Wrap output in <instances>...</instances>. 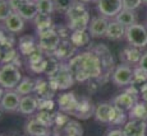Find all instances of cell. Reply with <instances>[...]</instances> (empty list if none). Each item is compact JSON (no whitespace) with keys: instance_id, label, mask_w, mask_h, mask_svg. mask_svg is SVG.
<instances>
[{"instance_id":"30bf717a","label":"cell","mask_w":147,"mask_h":136,"mask_svg":"<svg viewBox=\"0 0 147 136\" xmlns=\"http://www.w3.org/2000/svg\"><path fill=\"white\" fill-rule=\"evenodd\" d=\"M94 115H95V118L98 122L113 125L115 117H117V115H118V109L113 106V103H100L95 108Z\"/></svg>"},{"instance_id":"8fae6325","label":"cell","mask_w":147,"mask_h":136,"mask_svg":"<svg viewBox=\"0 0 147 136\" xmlns=\"http://www.w3.org/2000/svg\"><path fill=\"white\" fill-rule=\"evenodd\" d=\"M124 136H146L147 134V121L129 118L123 125Z\"/></svg>"},{"instance_id":"6da1fadb","label":"cell","mask_w":147,"mask_h":136,"mask_svg":"<svg viewBox=\"0 0 147 136\" xmlns=\"http://www.w3.org/2000/svg\"><path fill=\"white\" fill-rule=\"evenodd\" d=\"M68 69L74 76L76 81L97 79L104 73L101 60L95 51H87L73 56L68 62Z\"/></svg>"},{"instance_id":"bcb514c9","label":"cell","mask_w":147,"mask_h":136,"mask_svg":"<svg viewBox=\"0 0 147 136\" xmlns=\"http://www.w3.org/2000/svg\"><path fill=\"white\" fill-rule=\"evenodd\" d=\"M35 1H38V0H35Z\"/></svg>"},{"instance_id":"d6986e66","label":"cell","mask_w":147,"mask_h":136,"mask_svg":"<svg viewBox=\"0 0 147 136\" xmlns=\"http://www.w3.org/2000/svg\"><path fill=\"white\" fill-rule=\"evenodd\" d=\"M26 131L31 136H49L50 134L49 126L44 125L37 118H33V120L28 121L26 126Z\"/></svg>"},{"instance_id":"ac0fdd59","label":"cell","mask_w":147,"mask_h":136,"mask_svg":"<svg viewBox=\"0 0 147 136\" xmlns=\"http://www.w3.org/2000/svg\"><path fill=\"white\" fill-rule=\"evenodd\" d=\"M125 31H127V27H124L118 21L113 19V21L109 22L105 37L111 39V41H118V39H121L123 37H125Z\"/></svg>"},{"instance_id":"5bb4252c","label":"cell","mask_w":147,"mask_h":136,"mask_svg":"<svg viewBox=\"0 0 147 136\" xmlns=\"http://www.w3.org/2000/svg\"><path fill=\"white\" fill-rule=\"evenodd\" d=\"M141 57H142V52H141V49L134 46H131L129 45L128 47H125L123 51L120 52V60L123 64L127 65H138Z\"/></svg>"},{"instance_id":"7a4b0ae2","label":"cell","mask_w":147,"mask_h":136,"mask_svg":"<svg viewBox=\"0 0 147 136\" xmlns=\"http://www.w3.org/2000/svg\"><path fill=\"white\" fill-rule=\"evenodd\" d=\"M68 27L70 28L72 32L74 31H87L88 29V24L91 22V17L84 7V3L77 1L76 0L74 4L70 7V9L65 13Z\"/></svg>"},{"instance_id":"e0dca14e","label":"cell","mask_w":147,"mask_h":136,"mask_svg":"<svg viewBox=\"0 0 147 136\" xmlns=\"http://www.w3.org/2000/svg\"><path fill=\"white\" fill-rule=\"evenodd\" d=\"M58 103H59L60 111L65 113H70V115L76 111V108L78 106V101L73 93H64V94H61L58 99Z\"/></svg>"},{"instance_id":"603a6c76","label":"cell","mask_w":147,"mask_h":136,"mask_svg":"<svg viewBox=\"0 0 147 136\" xmlns=\"http://www.w3.org/2000/svg\"><path fill=\"white\" fill-rule=\"evenodd\" d=\"M92 112H95V109L92 107L91 102L88 99H82L81 102H78L77 108L72 115L76 116L77 118H88L92 115Z\"/></svg>"},{"instance_id":"ffe728a7","label":"cell","mask_w":147,"mask_h":136,"mask_svg":"<svg viewBox=\"0 0 147 136\" xmlns=\"http://www.w3.org/2000/svg\"><path fill=\"white\" fill-rule=\"evenodd\" d=\"M17 13H18L24 21H33V19L36 18V15L38 14L36 1L35 0H32V1H24L23 4L18 8Z\"/></svg>"},{"instance_id":"ee69618b","label":"cell","mask_w":147,"mask_h":136,"mask_svg":"<svg viewBox=\"0 0 147 136\" xmlns=\"http://www.w3.org/2000/svg\"><path fill=\"white\" fill-rule=\"evenodd\" d=\"M22 1H32V0H22Z\"/></svg>"},{"instance_id":"3957f363","label":"cell","mask_w":147,"mask_h":136,"mask_svg":"<svg viewBox=\"0 0 147 136\" xmlns=\"http://www.w3.org/2000/svg\"><path fill=\"white\" fill-rule=\"evenodd\" d=\"M22 80V74L19 67L13 62H5L0 66V85L4 89H16Z\"/></svg>"},{"instance_id":"52a82bcc","label":"cell","mask_w":147,"mask_h":136,"mask_svg":"<svg viewBox=\"0 0 147 136\" xmlns=\"http://www.w3.org/2000/svg\"><path fill=\"white\" fill-rule=\"evenodd\" d=\"M111 80L118 87H127L133 83V69L129 65L123 64L118 65L111 74Z\"/></svg>"},{"instance_id":"74e56055","label":"cell","mask_w":147,"mask_h":136,"mask_svg":"<svg viewBox=\"0 0 147 136\" xmlns=\"http://www.w3.org/2000/svg\"><path fill=\"white\" fill-rule=\"evenodd\" d=\"M8 1H9V5H10V8H12L13 12H17L18 8L24 3V1H22V0H8Z\"/></svg>"},{"instance_id":"277c9868","label":"cell","mask_w":147,"mask_h":136,"mask_svg":"<svg viewBox=\"0 0 147 136\" xmlns=\"http://www.w3.org/2000/svg\"><path fill=\"white\" fill-rule=\"evenodd\" d=\"M125 39L131 46L145 49L147 46V27L143 24L134 23L127 27L125 31Z\"/></svg>"},{"instance_id":"484cf974","label":"cell","mask_w":147,"mask_h":136,"mask_svg":"<svg viewBox=\"0 0 147 136\" xmlns=\"http://www.w3.org/2000/svg\"><path fill=\"white\" fill-rule=\"evenodd\" d=\"M129 118H136V120H143L147 121V103L146 102H140L134 104V107L128 112Z\"/></svg>"},{"instance_id":"7dc6e473","label":"cell","mask_w":147,"mask_h":136,"mask_svg":"<svg viewBox=\"0 0 147 136\" xmlns=\"http://www.w3.org/2000/svg\"><path fill=\"white\" fill-rule=\"evenodd\" d=\"M146 27H147V25H146Z\"/></svg>"},{"instance_id":"1f68e13d","label":"cell","mask_w":147,"mask_h":136,"mask_svg":"<svg viewBox=\"0 0 147 136\" xmlns=\"http://www.w3.org/2000/svg\"><path fill=\"white\" fill-rule=\"evenodd\" d=\"M59 67H60V65H59L58 59H56L55 56H53V57H50V59H47L46 60V66H45V71L44 73L51 78V76L59 70Z\"/></svg>"},{"instance_id":"f1b7e54d","label":"cell","mask_w":147,"mask_h":136,"mask_svg":"<svg viewBox=\"0 0 147 136\" xmlns=\"http://www.w3.org/2000/svg\"><path fill=\"white\" fill-rule=\"evenodd\" d=\"M38 13L42 14H50L51 15L53 12H55V5H54V0H38L36 1Z\"/></svg>"},{"instance_id":"d4e9b609","label":"cell","mask_w":147,"mask_h":136,"mask_svg":"<svg viewBox=\"0 0 147 136\" xmlns=\"http://www.w3.org/2000/svg\"><path fill=\"white\" fill-rule=\"evenodd\" d=\"M33 23H35V27H36V29H37V32L53 28V19H51L50 14L38 13L37 15H36V18L33 19Z\"/></svg>"},{"instance_id":"f546056e","label":"cell","mask_w":147,"mask_h":136,"mask_svg":"<svg viewBox=\"0 0 147 136\" xmlns=\"http://www.w3.org/2000/svg\"><path fill=\"white\" fill-rule=\"evenodd\" d=\"M146 81H147V71L141 66L136 65L133 67V83L132 84H141L142 85Z\"/></svg>"},{"instance_id":"4fadbf2b","label":"cell","mask_w":147,"mask_h":136,"mask_svg":"<svg viewBox=\"0 0 147 136\" xmlns=\"http://www.w3.org/2000/svg\"><path fill=\"white\" fill-rule=\"evenodd\" d=\"M21 94L17 90H7L3 95L1 101H0V107L8 112H14L19 108V103H21Z\"/></svg>"},{"instance_id":"ba28073f","label":"cell","mask_w":147,"mask_h":136,"mask_svg":"<svg viewBox=\"0 0 147 136\" xmlns=\"http://www.w3.org/2000/svg\"><path fill=\"white\" fill-rule=\"evenodd\" d=\"M138 97L140 94L136 93H131L128 90L118 94L117 97L113 99V106L120 112H129L134 107V104L138 102Z\"/></svg>"},{"instance_id":"5b68a950","label":"cell","mask_w":147,"mask_h":136,"mask_svg":"<svg viewBox=\"0 0 147 136\" xmlns=\"http://www.w3.org/2000/svg\"><path fill=\"white\" fill-rule=\"evenodd\" d=\"M38 33V45L37 46L44 51V52H54L58 46L60 45L61 38L59 32L55 28H50L46 31H41Z\"/></svg>"},{"instance_id":"83f0119b","label":"cell","mask_w":147,"mask_h":136,"mask_svg":"<svg viewBox=\"0 0 147 136\" xmlns=\"http://www.w3.org/2000/svg\"><path fill=\"white\" fill-rule=\"evenodd\" d=\"M35 89H36V83L31 78H22V80L19 81V84L16 88V90L21 95L30 94V93H32Z\"/></svg>"},{"instance_id":"7402d4cb","label":"cell","mask_w":147,"mask_h":136,"mask_svg":"<svg viewBox=\"0 0 147 136\" xmlns=\"http://www.w3.org/2000/svg\"><path fill=\"white\" fill-rule=\"evenodd\" d=\"M94 51L98 55V57H100L104 70H110L111 69L113 65H114V60H113L111 52L109 51V49H107L106 46H104V45H98Z\"/></svg>"},{"instance_id":"2e32d148","label":"cell","mask_w":147,"mask_h":136,"mask_svg":"<svg viewBox=\"0 0 147 136\" xmlns=\"http://www.w3.org/2000/svg\"><path fill=\"white\" fill-rule=\"evenodd\" d=\"M5 29L10 33H19L24 28V19L17 12H12L10 15L4 21Z\"/></svg>"},{"instance_id":"60d3db41","label":"cell","mask_w":147,"mask_h":136,"mask_svg":"<svg viewBox=\"0 0 147 136\" xmlns=\"http://www.w3.org/2000/svg\"><path fill=\"white\" fill-rule=\"evenodd\" d=\"M4 88H3L1 85H0V101H1V98H3V95H4Z\"/></svg>"},{"instance_id":"4316f807","label":"cell","mask_w":147,"mask_h":136,"mask_svg":"<svg viewBox=\"0 0 147 136\" xmlns=\"http://www.w3.org/2000/svg\"><path fill=\"white\" fill-rule=\"evenodd\" d=\"M115 21H118L119 23H121L124 27H129V25L134 24L137 21L134 10H129V9H121L120 13L115 17Z\"/></svg>"},{"instance_id":"44dd1931","label":"cell","mask_w":147,"mask_h":136,"mask_svg":"<svg viewBox=\"0 0 147 136\" xmlns=\"http://www.w3.org/2000/svg\"><path fill=\"white\" fill-rule=\"evenodd\" d=\"M38 108V101L33 95H24L21 98L18 111L22 115H32Z\"/></svg>"},{"instance_id":"8992f818","label":"cell","mask_w":147,"mask_h":136,"mask_svg":"<svg viewBox=\"0 0 147 136\" xmlns=\"http://www.w3.org/2000/svg\"><path fill=\"white\" fill-rule=\"evenodd\" d=\"M76 79L72 75L70 70L68 69V65L65 66H60L59 70L50 78V84L54 89H60V90H65L68 88H70L74 84Z\"/></svg>"},{"instance_id":"f6af8a7d","label":"cell","mask_w":147,"mask_h":136,"mask_svg":"<svg viewBox=\"0 0 147 136\" xmlns=\"http://www.w3.org/2000/svg\"><path fill=\"white\" fill-rule=\"evenodd\" d=\"M65 136H74V135H69V134H67Z\"/></svg>"},{"instance_id":"e575fe53","label":"cell","mask_w":147,"mask_h":136,"mask_svg":"<svg viewBox=\"0 0 147 136\" xmlns=\"http://www.w3.org/2000/svg\"><path fill=\"white\" fill-rule=\"evenodd\" d=\"M37 118L38 121H41L44 125H46V126L50 127V125H51L53 122H55L53 118V116L50 115V111H45V109H41V112L37 115Z\"/></svg>"},{"instance_id":"b9f144b4","label":"cell","mask_w":147,"mask_h":136,"mask_svg":"<svg viewBox=\"0 0 147 136\" xmlns=\"http://www.w3.org/2000/svg\"><path fill=\"white\" fill-rule=\"evenodd\" d=\"M77 1H81V3H91V1H95V0H77Z\"/></svg>"},{"instance_id":"d590c367","label":"cell","mask_w":147,"mask_h":136,"mask_svg":"<svg viewBox=\"0 0 147 136\" xmlns=\"http://www.w3.org/2000/svg\"><path fill=\"white\" fill-rule=\"evenodd\" d=\"M142 4V0H123V9L136 10Z\"/></svg>"},{"instance_id":"d6a6232c","label":"cell","mask_w":147,"mask_h":136,"mask_svg":"<svg viewBox=\"0 0 147 136\" xmlns=\"http://www.w3.org/2000/svg\"><path fill=\"white\" fill-rule=\"evenodd\" d=\"M76 0H54V5H55V12H61L65 14L70 9Z\"/></svg>"},{"instance_id":"9a60e30c","label":"cell","mask_w":147,"mask_h":136,"mask_svg":"<svg viewBox=\"0 0 147 136\" xmlns=\"http://www.w3.org/2000/svg\"><path fill=\"white\" fill-rule=\"evenodd\" d=\"M76 51V46L72 43L69 38L68 39H61L60 45L58 46V49L54 51V56H55L58 60H68V59L73 57V53Z\"/></svg>"},{"instance_id":"f35d334b","label":"cell","mask_w":147,"mask_h":136,"mask_svg":"<svg viewBox=\"0 0 147 136\" xmlns=\"http://www.w3.org/2000/svg\"><path fill=\"white\" fill-rule=\"evenodd\" d=\"M105 136H124L123 130L120 129H111L105 134Z\"/></svg>"},{"instance_id":"7c38bea8","label":"cell","mask_w":147,"mask_h":136,"mask_svg":"<svg viewBox=\"0 0 147 136\" xmlns=\"http://www.w3.org/2000/svg\"><path fill=\"white\" fill-rule=\"evenodd\" d=\"M109 18L104 15H98L91 19L88 24V33L91 35L92 38H100L106 35L107 25H109Z\"/></svg>"},{"instance_id":"ab89813d","label":"cell","mask_w":147,"mask_h":136,"mask_svg":"<svg viewBox=\"0 0 147 136\" xmlns=\"http://www.w3.org/2000/svg\"><path fill=\"white\" fill-rule=\"evenodd\" d=\"M138 66H141L142 69H145L147 71V52L142 53V57H141L140 62H138Z\"/></svg>"},{"instance_id":"9c48e42d","label":"cell","mask_w":147,"mask_h":136,"mask_svg":"<svg viewBox=\"0 0 147 136\" xmlns=\"http://www.w3.org/2000/svg\"><path fill=\"white\" fill-rule=\"evenodd\" d=\"M97 10L106 18H115L123 9V0H97Z\"/></svg>"},{"instance_id":"836d02e7","label":"cell","mask_w":147,"mask_h":136,"mask_svg":"<svg viewBox=\"0 0 147 136\" xmlns=\"http://www.w3.org/2000/svg\"><path fill=\"white\" fill-rule=\"evenodd\" d=\"M12 8L8 0H0V22H4L12 13Z\"/></svg>"},{"instance_id":"7bdbcfd3","label":"cell","mask_w":147,"mask_h":136,"mask_svg":"<svg viewBox=\"0 0 147 136\" xmlns=\"http://www.w3.org/2000/svg\"><path fill=\"white\" fill-rule=\"evenodd\" d=\"M142 4H145V5H147V0H142Z\"/></svg>"},{"instance_id":"cb8c5ba5","label":"cell","mask_w":147,"mask_h":136,"mask_svg":"<svg viewBox=\"0 0 147 136\" xmlns=\"http://www.w3.org/2000/svg\"><path fill=\"white\" fill-rule=\"evenodd\" d=\"M69 39L76 47H83L88 45L91 35L88 33V31H74V32H72Z\"/></svg>"},{"instance_id":"4dcf8cb0","label":"cell","mask_w":147,"mask_h":136,"mask_svg":"<svg viewBox=\"0 0 147 136\" xmlns=\"http://www.w3.org/2000/svg\"><path fill=\"white\" fill-rule=\"evenodd\" d=\"M65 126V132L69 135H74V136H82L83 135V130H82V126L77 121H68V122L64 125Z\"/></svg>"},{"instance_id":"8d00e7d4","label":"cell","mask_w":147,"mask_h":136,"mask_svg":"<svg viewBox=\"0 0 147 136\" xmlns=\"http://www.w3.org/2000/svg\"><path fill=\"white\" fill-rule=\"evenodd\" d=\"M140 97L142 98L143 102H146L147 103V81L146 83H143L142 85L140 88Z\"/></svg>"}]
</instances>
